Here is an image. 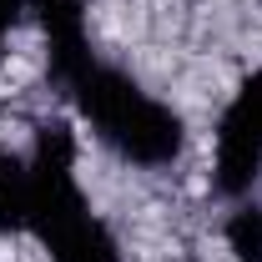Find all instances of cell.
<instances>
[{"label":"cell","mask_w":262,"mask_h":262,"mask_svg":"<svg viewBox=\"0 0 262 262\" xmlns=\"http://www.w3.org/2000/svg\"><path fill=\"white\" fill-rule=\"evenodd\" d=\"M66 91L86 111V121L101 131V141H111L131 162L162 166L182 151V121L166 111L162 101H151L131 76H121L116 66H101L91 56L66 81Z\"/></svg>","instance_id":"1"},{"label":"cell","mask_w":262,"mask_h":262,"mask_svg":"<svg viewBox=\"0 0 262 262\" xmlns=\"http://www.w3.org/2000/svg\"><path fill=\"white\" fill-rule=\"evenodd\" d=\"M26 166H31V232L51 247L91 217L86 196L76 187V136H71V126L66 121L40 126L35 157Z\"/></svg>","instance_id":"2"},{"label":"cell","mask_w":262,"mask_h":262,"mask_svg":"<svg viewBox=\"0 0 262 262\" xmlns=\"http://www.w3.org/2000/svg\"><path fill=\"white\" fill-rule=\"evenodd\" d=\"M262 171V71L237 86L217 126V192L242 196Z\"/></svg>","instance_id":"3"},{"label":"cell","mask_w":262,"mask_h":262,"mask_svg":"<svg viewBox=\"0 0 262 262\" xmlns=\"http://www.w3.org/2000/svg\"><path fill=\"white\" fill-rule=\"evenodd\" d=\"M26 5L40 15V31L51 40V76L66 86L91 61V51H86V0H26Z\"/></svg>","instance_id":"4"},{"label":"cell","mask_w":262,"mask_h":262,"mask_svg":"<svg viewBox=\"0 0 262 262\" xmlns=\"http://www.w3.org/2000/svg\"><path fill=\"white\" fill-rule=\"evenodd\" d=\"M31 227V166L20 157H0V232Z\"/></svg>","instance_id":"5"},{"label":"cell","mask_w":262,"mask_h":262,"mask_svg":"<svg viewBox=\"0 0 262 262\" xmlns=\"http://www.w3.org/2000/svg\"><path fill=\"white\" fill-rule=\"evenodd\" d=\"M51 262H116V242L96 217H86L81 227H71L61 242H51Z\"/></svg>","instance_id":"6"},{"label":"cell","mask_w":262,"mask_h":262,"mask_svg":"<svg viewBox=\"0 0 262 262\" xmlns=\"http://www.w3.org/2000/svg\"><path fill=\"white\" fill-rule=\"evenodd\" d=\"M227 247L237 252V262H262V212L242 207L227 222Z\"/></svg>","instance_id":"7"},{"label":"cell","mask_w":262,"mask_h":262,"mask_svg":"<svg viewBox=\"0 0 262 262\" xmlns=\"http://www.w3.org/2000/svg\"><path fill=\"white\" fill-rule=\"evenodd\" d=\"M20 10H26V0H0V46H5V35H10V26L20 20Z\"/></svg>","instance_id":"8"}]
</instances>
